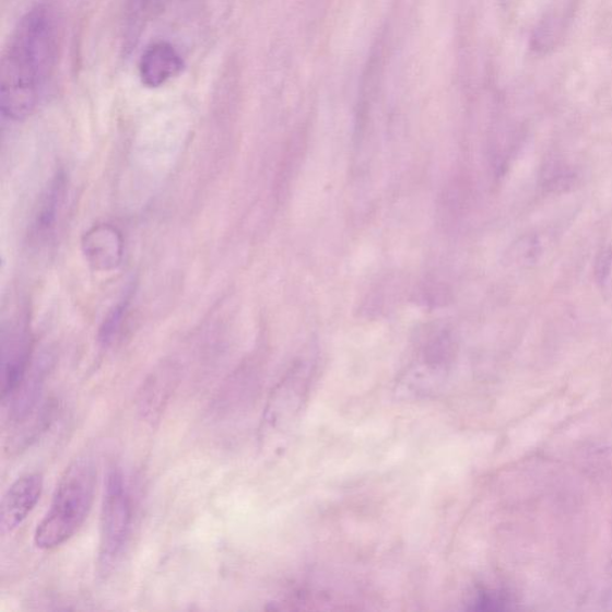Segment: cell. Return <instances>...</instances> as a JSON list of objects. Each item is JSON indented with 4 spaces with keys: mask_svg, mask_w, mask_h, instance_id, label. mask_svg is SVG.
Instances as JSON below:
<instances>
[{
    "mask_svg": "<svg viewBox=\"0 0 612 612\" xmlns=\"http://www.w3.org/2000/svg\"><path fill=\"white\" fill-rule=\"evenodd\" d=\"M31 342L22 328L3 330L2 336V398L14 397L27 375Z\"/></svg>",
    "mask_w": 612,
    "mask_h": 612,
    "instance_id": "5b68a950",
    "label": "cell"
},
{
    "mask_svg": "<svg viewBox=\"0 0 612 612\" xmlns=\"http://www.w3.org/2000/svg\"><path fill=\"white\" fill-rule=\"evenodd\" d=\"M62 195V178L57 177L56 180L50 185L47 193L42 201L40 209H38L35 229L37 235L47 234L55 226L57 219V210L60 203V198Z\"/></svg>",
    "mask_w": 612,
    "mask_h": 612,
    "instance_id": "9c48e42d",
    "label": "cell"
},
{
    "mask_svg": "<svg viewBox=\"0 0 612 612\" xmlns=\"http://www.w3.org/2000/svg\"><path fill=\"white\" fill-rule=\"evenodd\" d=\"M97 484L94 459L79 457L61 476L52 504L37 526L34 541L40 550H55L80 531L92 511Z\"/></svg>",
    "mask_w": 612,
    "mask_h": 612,
    "instance_id": "7a4b0ae2",
    "label": "cell"
},
{
    "mask_svg": "<svg viewBox=\"0 0 612 612\" xmlns=\"http://www.w3.org/2000/svg\"><path fill=\"white\" fill-rule=\"evenodd\" d=\"M130 303V296H125L123 299L115 306V309L106 318L104 327L101 328L99 340L104 344H109L118 329L121 326L123 314L127 305Z\"/></svg>",
    "mask_w": 612,
    "mask_h": 612,
    "instance_id": "8fae6325",
    "label": "cell"
},
{
    "mask_svg": "<svg viewBox=\"0 0 612 612\" xmlns=\"http://www.w3.org/2000/svg\"><path fill=\"white\" fill-rule=\"evenodd\" d=\"M132 525V504L123 476L118 468L107 476L99 521L98 566L108 573L121 556Z\"/></svg>",
    "mask_w": 612,
    "mask_h": 612,
    "instance_id": "3957f363",
    "label": "cell"
},
{
    "mask_svg": "<svg viewBox=\"0 0 612 612\" xmlns=\"http://www.w3.org/2000/svg\"><path fill=\"white\" fill-rule=\"evenodd\" d=\"M186 63L178 50L167 42L150 45L139 60V76L150 89L167 84L185 70Z\"/></svg>",
    "mask_w": 612,
    "mask_h": 612,
    "instance_id": "8992f818",
    "label": "cell"
},
{
    "mask_svg": "<svg viewBox=\"0 0 612 612\" xmlns=\"http://www.w3.org/2000/svg\"><path fill=\"white\" fill-rule=\"evenodd\" d=\"M58 42V21L49 5H36L20 20L4 50L0 71L3 117L21 121L35 111L55 70Z\"/></svg>",
    "mask_w": 612,
    "mask_h": 612,
    "instance_id": "6da1fadb",
    "label": "cell"
},
{
    "mask_svg": "<svg viewBox=\"0 0 612 612\" xmlns=\"http://www.w3.org/2000/svg\"><path fill=\"white\" fill-rule=\"evenodd\" d=\"M164 0H132L129 14V31L132 36L160 10Z\"/></svg>",
    "mask_w": 612,
    "mask_h": 612,
    "instance_id": "30bf717a",
    "label": "cell"
},
{
    "mask_svg": "<svg viewBox=\"0 0 612 612\" xmlns=\"http://www.w3.org/2000/svg\"><path fill=\"white\" fill-rule=\"evenodd\" d=\"M44 490V476L33 473L11 484L0 505V530L3 534L15 531L31 515Z\"/></svg>",
    "mask_w": 612,
    "mask_h": 612,
    "instance_id": "277c9868",
    "label": "cell"
},
{
    "mask_svg": "<svg viewBox=\"0 0 612 612\" xmlns=\"http://www.w3.org/2000/svg\"><path fill=\"white\" fill-rule=\"evenodd\" d=\"M173 379L172 377H153L145 388H143L142 399H140V404L143 407V411L153 417L158 415L164 408V403L168 401L170 393L173 391Z\"/></svg>",
    "mask_w": 612,
    "mask_h": 612,
    "instance_id": "ba28073f",
    "label": "cell"
},
{
    "mask_svg": "<svg viewBox=\"0 0 612 612\" xmlns=\"http://www.w3.org/2000/svg\"><path fill=\"white\" fill-rule=\"evenodd\" d=\"M85 258L96 270L109 271L122 259L123 242L117 228L102 224L89 229L83 238Z\"/></svg>",
    "mask_w": 612,
    "mask_h": 612,
    "instance_id": "52a82bcc",
    "label": "cell"
}]
</instances>
